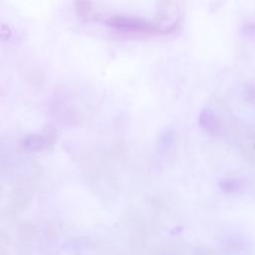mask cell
<instances>
[{"label":"cell","instance_id":"obj_5","mask_svg":"<svg viewBox=\"0 0 255 255\" xmlns=\"http://www.w3.org/2000/svg\"><path fill=\"white\" fill-rule=\"evenodd\" d=\"M243 32L250 37H255V23L254 22L245 23V25L243 26Z\"/></svg>","mask_w":255,"mask_h":255},{"label":"cell","instance_id":"obj_3","mask_svg":"<svg viewBox=\"0 0 255 255\" xmlns=\"http://www.w3.org/2000/svg\"><path fill=\"white\" fill-rule=\"evenodd\" d=\"M218 187L224 193H234L240 190L242 183L237 178H222L218 181Z\"/></svg>","mask_w":255,"mask_h":255},{"label":"cell","instance_id":"obj_2","mask_svg":"<svg viewBox=\"0 0 255 255\" xmlns=\"http://www.w3.org/2000/svg\"><path fill=\"white\" fill-rule=\"evenodd\" d=\"M198 124L203 130L212 135H219L222 132V126L214 112L210 109L201 110L198 115Z\"/></svg>","mask_w":255,"mask_h":255},{"label":"cell","instance_id":"obj_4","mask_svg":"<svg viewBox=\"0 0 255 255\" xmlns=\"http://www.w3.org/2000/svg\"><path fill=\"white\" fill-rule=\"evenodd\" d=\"M45 142V138L41 135H32L28 136L27 139H25V146L27 149L30 150H39L43 148Z\"/></svg>","mask_w":255,"mask_h":255},{"label":"cell","instance_id":"obj_1","mask_svg":"<svg viewBox=\"0 0 255 255\" xmlns=\"http://www.w3.org/2000/svg\"><path fill=\"white\" fill-rule=\"evenodd\" d=\"M108 24L118 30L128 32V33H139V34H168L174 28L170 27H161L153 22L136 18V17H126V16H115L109 19Z\"/></svg>","mask_w":255,"mask_h":255}]
</instances>
